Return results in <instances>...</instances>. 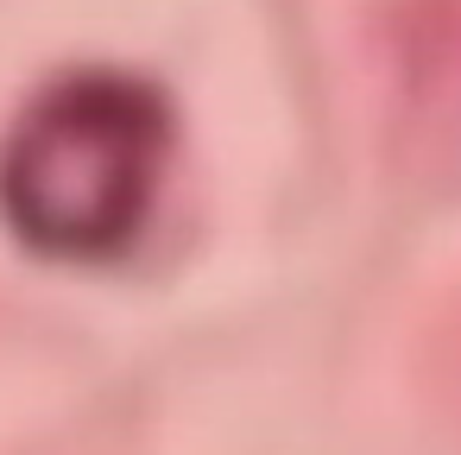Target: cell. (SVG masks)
Masks as SVG:
<instances>
[{"mask_svg": "<svg viewBox=\"0 0 461 455\" xmlns=\"http://www.w3.org/2000/svg\"><path fill=\"white\" fill-rule=\"evenodd\" d=\"M392 58L417 114L461 121V0H404Z\"/></svg>", "mask_w": 461, "mask_h": 455, "instance_id": "2", "label": "cell"}, {"mask_svg": "<svg viewBox=\"0 0 461 455\" xmlns=\"http://www.w3.org/2000/svg\"><path fill=\"white\" fill-rule=\"evenodd\" d=\"M177 108L133 70H64L0 133V222L20 247L102 266L121 259L171 177Z\"/></svg>", "mask_w": 461, "mask_h": 455, "instance_id": "1", "label": "cell"}]
</instances>
